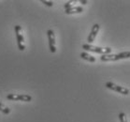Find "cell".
Returning a JSON list of instances; mask_svg holds the SVG:
<instances>
[{"instance_id":"obj_2","label":"cell","mask_w":130,"mask_h":122,"mask_svg":"<svg viewBox=\"0 0 130 122\" xmlns=\"http://www.w3.org/2000/svg\"><path fill=\"white\" fill-rule=\"evenodd\" d=\"M106 87H108L109 89H111V90H113V91H116V92L120 93V94H123V95H128V94H129V89H128V88L117 86V85H115L114 83H111V82L106 83Z\"/></svg>"},{"instance_id":"obj_14","label":"cell","mask_w":130,"mask_h":122,"mask_svg":"<svg viewBox=\"0 0 130 122\" xmlns=\"http://www.w3.org/2000/svg\"><path fill=\"white\" fill-rule=\"evenodd\" d=\"M80 3L83 4V5H85V4H87V1L86 0H80Z\"/></svg>"},{"instance_id":"obj_6","label":"cell","mask_w":130,"mask_h":122,"mask_svg":"<svg viewBox=\"0 0 130 122\" xmlns=\"http://www.w3.org/2000/svg\"><path fill=\"white\" fill-rule=\"evenodd\" d=\"M99 28H100V26H99V24H95L94 25H93V27H92V29H91V32H90V34H89L88 38H87V42H88L89 43L94 42L95 37H96L98 31H99Z\"/></svg>"},{"instance_id":"obj_9","label":"cell","mask_w":130,"mask_h":122,"mask_svg":"<svg viewBox=\"0 0 130 122\" xmlns=\"http://www.w3.org/2000/svg\"><path fill=\"white\" fill-rule=\"evenodd\" d=\"M80 57L83 59L86 60V61H89V62H95V58L91 55H88L87 53H80Z\"/></svg>"},{"instance_id":"obj_5","label":"cell","mask_w":130,"mask_h":122,"mask_svg":"<svg viewBox=\"0 0 130 122\" xmlns=\"http://www.w3.org/2000/svg\"><path fill=\"white\" fill-rule=\"evenodd\" d=\"M48 39H49V46H50L51 53H55L56 47H55V36L53 29H49L47 31Z\"/></svg>"},{"instance_id":"obj_10","label":"cell","mask_w":130,"mask_h":122,"mask_svg":"<svg viewBox=\"0 0 130 122\" xmlns=\"http://www.w3.org/2000/svg\"><path fill=\"white\" fill-rule=\"evenodd\" d=\"M0 111L2 112L3 114H6V115H8V114L10 113V109L8 107H6L4 104H2L1 102H0Z\"/></svg>"},{"instance_id":"obj_4","label":"cell","mask_w":130,"mask_h":122,"mask_svg":"<svg viewBox=\"0 0 130 122\" xmlns=\"http://www.w3.org/2000/svg\"><path fill=\"white\" fill-rule=\"evenodd\" d=\"M7 99L11 101H23L26 102L32 101V97L27 94H9L7 96Z\"/></svg>"},{"instance_id":"obj_12","label":"cell","mask_w":130,"mask_h":122,"mask_svg":"<svg viewBox=\"0 0 130 122\" xmlns=\"http://www.w3.org/2000/svg\"><path fill=\"white\" fill-rule=\"evenodd\" d=\"M41 3L45 4V5H46V6H48V7H53V1H47V0H42Z\"/></svg>"},{"instance_id":"obj_11","label":"cell","mask_w":130,"mask_h":122,"mask_svg":"<svg viewBox=\"0 0 130 122\" xmlns=\"http://www.w3.org/2000/svg\"><path fill=\"white\" fill-rule=\"evenodd\" d=\"M118 116H119V119H120V121L121 122H127L126 116H125V115H124V113H120L118 115Z\"/></svg>"},{"instance_id":"obj_3","label":"cell","mask_w":130,"mask_h":122,"mask_svg":"<svg viewBox=\"0 0 130 122\" xmlns=\"http://www.w3.org/2000/svg\"><path fill=\"white\" fill-rule=\"evenodd\" d=\"M21 31H22V27L20 25H16L15 26V34H16V39H17L18 48H19L20 51H24L25 49V46L24 44V36L21 34Z\"/></svg>"},{"instance_id":"obj_1","label":"cell","mask_w":130,"mask_h":122,"mask_svg":"<svg viewBox=\"0 0 130 122\" xmlns=\"http://www.w3.org/2000/svg\"><path fill=\"white\" fill-rule=\"evenodd\" d=\"M83 49L86 51H90V52H94V53H98V54H102V55H109L111 53L112 49L109 47L102 48V47H98V46H94L91 44H83Z\"/></svg>"},{"instance_id":"obj_13","label":"cell","mask_w":130,"mask_h":122,"mask_svg":"<svg viewBox=\"0 0 130 122\" xmlns=\"http://www.w3.org/2000/svg\"><path fill=\"white\" fill-rule=\"evenodd\" d=\"M74 3V1H68V2H67V3L65 4V9H70V8H72V4Z\"/></svg>"},{"instance_id":"obj_7","label":"cell","mask_w":130,"mask_h":122,"mask_svg":"<svg viewBox=\"0 0 130 122\" xmlns=\"http://www.w3.org/2000/svg\"><path fill=\"white\" fill-rule=\"evenodd\" d=\"M101 61H117V60L120 59V57H119V54L117 55H102V57H100Z\"/></svg>"},{"instance_id":"obj_8","label":"cell","mask_w":130,"mask_h":122,"mask_svg":"<svg viewBox=\"0 0 130 122\" xmlns=\"http://www.w3.org/2000/svg\"><path fill=\"white\" fill-rule=\"evenodd\" d=\"M83 11V7H72L70 9H66L65 12L67 14H75V13H82Z\"/></svg>"}]
</instances>
